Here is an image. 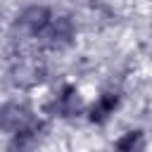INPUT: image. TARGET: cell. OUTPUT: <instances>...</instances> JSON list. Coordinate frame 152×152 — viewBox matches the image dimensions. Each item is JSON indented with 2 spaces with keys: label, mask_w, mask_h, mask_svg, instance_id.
Here are the masks:
<instances>
[{
  "label": "cell",
  "mask_w": 152,
  "mask_h": 152,
  "mask_svg": "<svg viewBox=\"0 0 152 152\" xmlns=\"http://www.w3.org/2000/svg\"><path fill=\"white\" fill-rule=\"evenodd\" d=\"M43 36L50 40V45H66L74 38V24L69 17H57V19L52 17V21L43 31Z\"/></svg>",
  "instance_id": "3"
},
{
  "label": "cell",
  "mask_w": 152,
  "mask_h": 152,
  "mask_svg": "<svg viewBox=\"0 0 152 152\" xmlns=\"http://www.w3.org/2000/svg\"><path fill=\"white\" fill-rule=\"evenodd\" d=\"M52 21V12L45 5H31L19 14V26L31 33V36H43V31L48 28V24Z\"/></svg>",
  "instance_id": "1"
},
{
  "label": "cell",
  "mask_w": 152,
  "mask_h": 152,
  "mask_svg": "<svg viewBox=\"0 0 152 152\" xmlns=\"http://www.w3.org/2000/svg\"><path fill=\"white\" fill-rule=\"evenodd\" d=\"M28 124H33V119H31V114L24 107H19V104H5V107H0V128L14 133V131H19V128H24Z\"/></svg>",
  "instance_id": "2"
},
{
  "label": "cell",
  "mask_w": 152,
  "mask_h": 152,
  "mask_svg": "<svg viewBox=\"0 0 152 152\" xmlns=\"http://www.w3.org/2000/svg\"><path fill=\"white\" fill-rule=\"evenodd\" d=\"M52 112L59 114V116H74V114L81 112V97H78L74 86H64L59 90V95L52 102Z\"/></svg>",
  "instance_id": "4"
},
{
  "label": "cell",
  "mask_w": 152,
  "mask_h": 152,
  "mask_svg": "<svg viewBox=\"0 0 152 152\" xmlns=\"http://www.w3.org/2000/svg\"><path fill=\"white\" fill-rule=\"evenodd\" d=\"M119 107V95L116 93H102L95 104L90 107V121L93 124H104Z\"/></svg>",
  "instance_id": "5"
},
{
  "label": "cell",
  "mask_w": 152,
  "mask_h": 152,
  "mask_svg": "<svg viewBox=\"0 0 152 152\" xmlns=\"http://www.w3.org/2000/svg\"><path fill=\"white\" fill-rule=\"evenodd\" d=\"M116 147L119 150H142L145 147V140H142V133L140 131H128V133H124L119 140H116Z\"/></svg>",
  "instance_id": "6"
}]
</instances>
